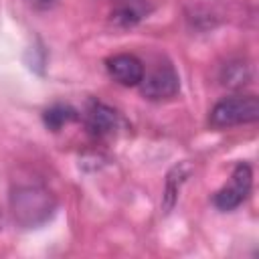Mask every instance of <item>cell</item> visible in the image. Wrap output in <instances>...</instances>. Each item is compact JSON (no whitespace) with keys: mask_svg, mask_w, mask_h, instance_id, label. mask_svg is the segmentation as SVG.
I'll return each instance as SVG.
<instances>
[{"mask_svg":"<svg viewBox=\"0 0 259 259\" xmlns=\"http://www.w3.org/2000/svg\"><path fill=\"white\" fill-rule=\"evenodd\" d=\"M146 12H148L146 0H117L115 8L111 10V20L113 24L127 28L138 24L146 16Z\"/></svg>","mask_w":259,"mask_h":259,"instance_id":"7","label":"cell"},{"mask_svg":"<svg viewBox=\"0 0 259 259\" xmlns=\"http://www.w3.org/2000/svg\"><path fill=\"white\" fill-rule=\"evenodd\" d=\"M42 2H47V0H42Z\"/></svg>","mask_w":259,"mask_h":259,"instance_id":"11","label":"cell"},{"mask_svg":"<svg viewBox=\"0 0 259 259\" xmlns=\"http://www.w3.org/2000/svg\"><path fill=\"white\" fill-rule=\"evenodd\" d=\"M75 119H79V113L69 103H53L42 113V121L51 132H59L61 127H65L67 123H71Z\"/></svg>","mask_w":259,"mask_h":259,"instance_id":"8","label":"cell"},{"mask_svg":"<svg viewBox=\"0 0 259 259\" xmlns=\"http://www.w3.org/2000/svg\"><path fill=\"white\" fill-rule=\"evenodd\" d=\"M121 125H123V119L113 107H109L101 101H95V99H91L87 103L85 127L93 138H97V140L113 138L121 130Z\"/></svg>","mask_w":259,"mask_h":259,"instance_id":"5","label":"cell"},{"mask_svg":"<svg viewBox=\"0 0 259 259\" xmlns=\"http://www.w3.org/2000/svg\"><path fill=\"white\" fill-rule=\"evenodd\" d=\"M188 172H190L188 164H178V166H174V168L170 170V174H168V178H166L164 212H170V208L174 206V202H176V194H178V190H180V184L186 180Z\"/></svg>","mask_w":259,"mask_h":259,"instance_id":"9","label":"cell"},{"mask_svg":"<svg viewBox=\"0 0 259 259\" xmlns=\"http://www.w3.org/2000/svg\"><path fill=\"white\" fill-rule=\"evenodd\" d=\"M10 206L16 223H20L22 227H36L53 214L55 198L45 186L26 184L14 188L10 196Z\"/></svg>","mask_w":259,"mask_h":259,"instance_id":"1","label":"cell"},{"mask_svg":"<svg viewBox=\"0 0 259 259\" xmlns=\"http://www.w3.org/2000/svg\"><path fill=\"white\" fill-rule=\"evenodd\" d=\"M225 83L235 87V85H243L247 75H245V65L237 63V65H227V71H225Z\"/></svg>","mask_w":259,"mask_h":259,"instance_id":"10","label":"cell"},{"mask_svg":"<svg viewBox=\"0 0 259 259\" xmlns=\"http://www.w3.org/2000/svg\"><path fill=\"white\" fill-rule=\"evenodd\" d=\"M257 119H259V99L255 95H235L221 99L210 109L208 115V123L214 130L253 123Z\"/></svg>","mask_w":259,"mask_h":259,"instance_id":"2","label":"cell"},{"mask_svg":"<svg viewBox=\"0 0 259 259\" xmlns=\"http://www.w3.org/2000/svg\"><path fill=\"white\" fill-rule=\"evenodd\" d=\"M178 89H180V79L172 65H160L148 75H144L140 81V91L150 101L170 99L178 93Z\"/></svg>","mask_w":259,"mask_h":259,"instance_id":"4","label":"cell"},{"mask_svg":"<svg viewBox=\"0 0 259 259\" xmlns=\"http://www.w3.org/2000/svg\"><path fill=\"white\" fill-rule=\"evenodd\" d=\"M105 67L109 77L123 87H136L144 77V63L136 55H127V53L113 55L105 61Z\"/></svg>","mask_w":259,"mask_h":259,"instance_id":"6","label":"cell"},{"mask_svg":"<svg viewBox=\"0 0 259 259\" xmlns=\"http://www.w3.org/2000/svg\"><path fill=\"white\" fill-rule=\"evenodd\" d=\"M251 184H253V172H251V166L249 164H237L233 174H231V182L221 188L212 202L217 208L221 210H233L237 208L239 204H243L251 192Z\"/></svg>","mask_w":259,"mask_h":259,"instance_id":"3","label":"cell"}]
</instances>
